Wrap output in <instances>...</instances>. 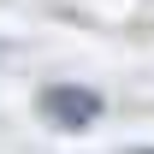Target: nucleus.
I'll return each instance as SVG.
<instances>
[{"label":"nucleus","instance_id":"obj_1","mask_svg":"<svg viewBox=\"0 0 154 154\" xmlns=\"http://www.w3.org/2000/svg\"><path fill=\"white\" fill-rule=\"evenodd\" d=\"M42 113L54 119L59 131H83V125L101 119V95L95 89H77V83H54V89L42 95Z\"/></svg>","mask_w":154,"mask_h":154},{"label":"nucleus","instance_id":"obj_2","mask_svg":"<svg viewBox=\"0 0 154 154\" xmlns=\"http://www.w3.org/2000/svg\"><path fill=\"white\" fill-rule=\"evenodd\" d=\"M142 154H154V148H142Z\"/></svg>","mask_w":154,"mask_h":154}]
</instances>
